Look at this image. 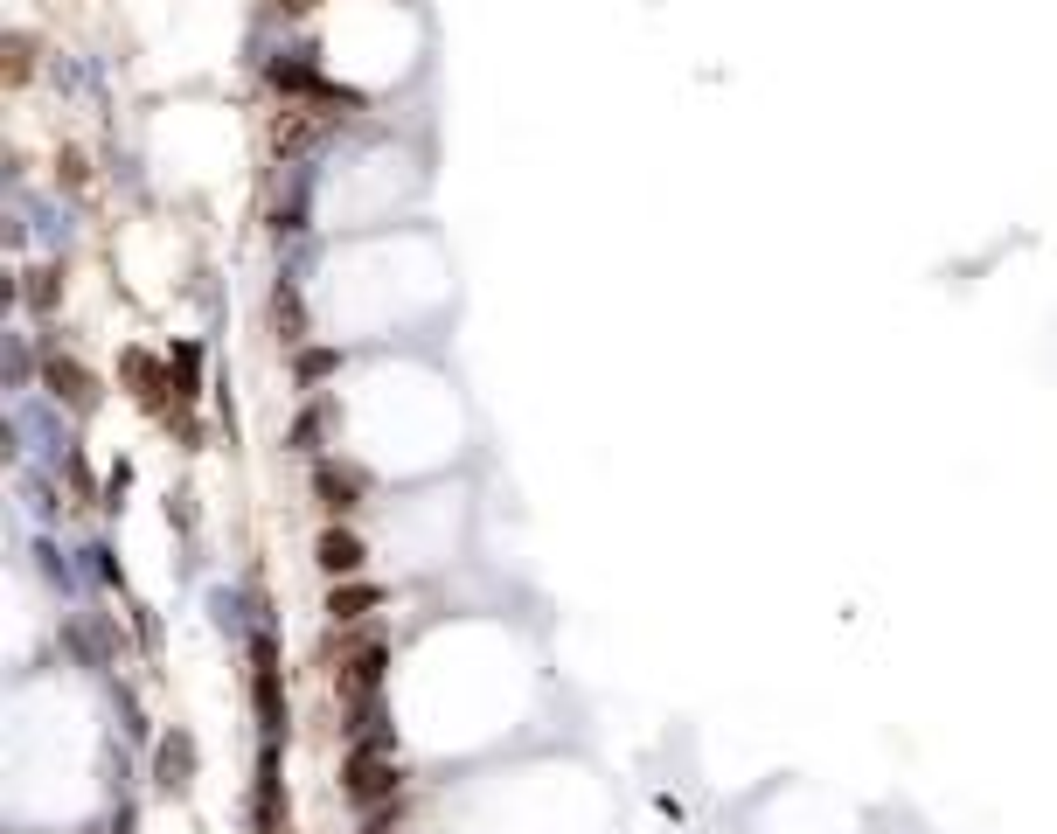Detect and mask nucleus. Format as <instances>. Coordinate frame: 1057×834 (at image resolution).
Wrapping results in <instances>:
<instances>
[{
  "label": "nucleus",
  "mask_w": 1057,
  "mask_h": 834,
  "mask_svg": "<svg viewBox=\"0 0 1057 834\" xmlns=\"http://www.w3.org/2000/svg\"><path fill=\"white\" fill-rule=\"evenodd\" d=\"M348 793H355V807H383V800L397 793V758L383 751L376 723H369V730H355V758H348Z\"/></svg>",
  "instance_id": "nucleus-1"
},
{
  "label": "nucleus",
  "mask_w": 1057,
  "mask_h": 834,
  "mask_svg": "<svg viewBox=\"0 0 1057 834\" xmlns=\"http://www.w3.org/2000/svg\"><path fill=\"white\" fill-rule=\"evenodd\" d=\"M320 563H327V570H362V543H355L348 529H327V536H320Z\"/></svg>",
  "instance_id": "nucleus-2"
}]
</instances>
